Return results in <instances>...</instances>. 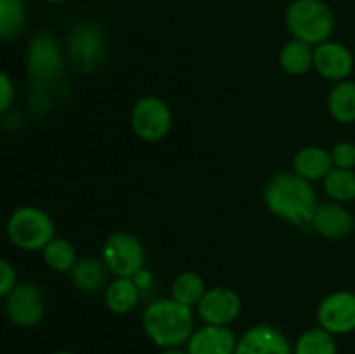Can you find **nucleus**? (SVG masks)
<instances>
[{
    "mask_svg": "<svg viewBox=\"0 0 355 354\" xmlns=\"http://www.w3.org/2000/svg\"><path fill=\"white\" fill-rule=\"evenodd\" d=\"M311 224L322 238L343 239L352 235L355 221L349 208L343 207L338 201H328V203L318 205Z\"/></svg>",
    "mask_w": 355,
    "mask_h": 354,
    "instance_id": "4468645a",
    "label": "nucleus"
},
{
    "mask_svg": "<svg viewBox=\"0 0 355 354\" xmlns=\"http://www.w3.org/2000/svg\"><path fill=\"white\" fill-rule=\"evenodd\" d=\"M68 58L73 68L83 75H92L106 61V40L94 23H78L68 38Z\"/></svg>",
    "mask_w": 355,
    "mask_h": 354,
    "instance_id": "423d86ee",
    "label": "nucleus"
},
{
    "mask_svg": "<svg viewBox=\"0 0 355 354\" xmlns=\"http://www.w3.org/2000/svg\"><path fill=\"white\" fill-rule=\"evenodd\" d=\"M333 169L335 165H333L331 153L319 146H305L293 158V172L307 179L309 183L324 179Z\"/></svg>",
    "mask_w": 355,
    "mask_h": 354,
    "instance_id": "f3484780",
    "label": "nucleus"
},
{
    "mask_svg": "<svg viewBox=\"0 0 355 354\" xmlns=\"http://www.w3.org/2000/svg\"><path fill=\"white\" fill-rule=\"evenodd\" d=\"M45 2H49V3H61V2H66V0H45Z\"/></svg>",
    "mask_w": 355,
    "mask_h": 354,
    "instance_id": "7c9ffc66",
    "label": "nucleus"
},
{
    "mask_svg": "<svg viewBox=\"0 0 355 354\" xmlns=\"http://www.w3.org/2000/svg\"><path fill=\"white\" fill-rule=\"evenodd\" d=\"M288 31L297 40L319 45L335 30V14L324 0H295L284 14Z\"/></svg>",
    "mask_w": 355,
    "mask_h": 354,
    "instance_id": "7ed1b4c3",
    "label": "nucleus"
},
{
    "mask_svg": "<svg viewBox=\"0 0 355 354\" xmlns=\"http://www.w3.org/2000/svg\"><path fill=\"white\" fill-rule=\"evenodd\" d=\"M103 260L116 278H134L144 269L146 250L141 239L130 233L116 231L104 242Z\"/></svg>",
    "mask_w": 355,
    "mask_h": 354,
    "instance_id": "0eeeda50",
    "label": "nucleus"
},
{
    "mask_svg": "<svg viewBox=\"0 0 355 354\" xmlns=\"http://www.w3.org/2000/svg\"><path fill=\"white\" fill-rule=\"evenodd\" d=\"M196 307L198 314L207 325L229 326L241 312V298L231 288L214 287L205 292Z\"/></svg>",
    "mask_w": 355,
    "mask_h": 354,
    "instance_id": "9b49d317",
    "label": "nucleus"
},
{
    "mask_svg": "<svg viewBox=\"0 0 355 354\" xmlns=\"http://www.w3.org/2000/svg\"><path fill=\"white\" fill-rule=\"evenodd\" d=\"M324 191L333 201L347 203L355 200V172L345 169H333L324 177Z\"/></svg>",
    "mask_w": 355,
    "mask_h": 354,
    "instance_id": "393cba45",
    "label": "nucleus"
},
{
    "mask_svg": "<svg viewBox=\"0 0 355 354\" xmlns=\"http://www.w3.org/2000/svg\"><path fill=\"white\" fill-rule=\"evenodd\" d=\"M328 110L331 117L340 124L355 121V82L342 80L336 82L328 96Z\"/></svg>",
    "mask_w": 355,
    "mask_h": 354,
    "instance_id": "6ab92c4d",
    "label": "nucleus"
},
{
    "mask_svg": "<svg viewBox=\"0 0 355 354\" xmlns=\"http://www.w3.org/2000/svg\"><path fill=\"white\" fill-rule=\"evenodd\" d=\"M279 65L290 75H304L314 68V49L312 45L293 38L281 49Z\"/></svg>",
    "mask_w": 355,
    "mask_h": 354,
    "instance_id": "aec40b11",
    "label": "nucleus"
},
{
    "mask_svg": "<svg viewBox=\"0 0 355 354\" xmlns=\"http://www.w3.org/2000/svg\"><path fill=\"white\" fill-rule=\"evenodd\" d=\"M293 354H338L335 335L321 326L309 328L298 337Z\"/></svg>",
    "mask_w": 355,
    "mask_h": 354,
    "instance_id": "4be33fe9",
    "label": "nucleus"
},
{
    "mask_svg": "<svg viewBox=\"0 0 355 354\" xmlns=\"http://www.w3.org/2000/svg\"><path fill=\"white\" fill-rule=\"evenodd\" d=\"M54 354H75V353H71V351H58V353Z\"/></svg>",
    "mask_w": 355,
    "mask_h": 354,
    "instance_id": "2f4dec72",
    "label": "nucleus"
},
{
    "mask_svg": "<svg viewBox=\"0 0 355 354\" xmlns=\"http://www.w3.org/2000/svg\"><path fill=\"white\" fill-rule=\"evenodd\" d=\"M159 354H187V351L180 349V347H170V349H163Z\"/></svg>",
    "mask_w": 355,
    "mask_h": 354,
    "instance_id": "c756f323",
    "label": "nucleus"
},
{
    "mask_svg": "<svg viewBox=\"0 0 355 354\" xmlns=\"http://www.w3.org/2000/svg\"><path fill=\"white\" fill-rule=\"evenodd\" d=\"M146 335L162 349L180 347L194 333L193 307L170 298H158L146 307L142 314Z\"/></svg>",
    "mask_w": 355,
    "mask_h": 354,
    "instance_id": "f03ea898",
    "label": "nucleus"
},
{
    "mask_svg": "<svg viewBox=\"0 0 355 354\" xmlns=\"http://www.w3.org/2000/svg\"><path fill=\"white\" fill-rule=\"evenodd\" d=\"M7 235L17 248L37 252L54 238V222L37 207H21L7 222Z\"/></svg>",
    "mask_w": 355,
    "mask_h": 354,
    "instance_id": "39448f33",
    "label": "nucleus"
},
{
    "mask_svg": "<svg viewBox=\"0 0 355 354\" xmlns=\"http://www.w3.org/2000/svg\"><path fill=\"white\" fill-rule=\"evenodd\" d=\"M14 101V85L12 80L0 71V113L7 111Z\"/></svg>",
    "mask_w": 355,
    "mask_h": 354,
    "instance_id": "cd10ccee",
    "label": "nucleus"
},
{
    "mask_svg": "<svg viewBox=\"0 0 355 354\" xmlns=\"http://www.w3.org/2000/svg\"><path fill=\"white\" fill-rule=\"evenodd\" d=\"M205 292H207V287H205L203 278L193 271L179 274L172 283V298L187 307H194L200 304Z\"/></svg>",
    "mask_w": 355,
    "mask_h": 354,
    "instance_id": "5701e85b",
    "label": "nucleus"
},
{
    "mask_svg": "<svg viewBox=\"0 0 355 354\" xmlns=\"http://www.w3.org/2000/svg\"><path fill=\"white\" fill-rule=\"evenodd\" d=\"M134 280H135V283L139 285V288H146L149 283H151V274L146 273V271L142 269V271H139L137 274H135Z\"/></svg>",
    "mask_w": 355,
    "mask_h": 354,
    "instance_id": "c85d7f7f",
    "label": "nucleus"
},
{
    "mask_svg": "<svg viewBox=\"0 0 355 354\" xmlns=\"http://www.w3.org/2000/svg\"><path fill=\"white\" fill-rule=\"evenodd\" d=\"M321 328L333 335H345L355 330V294L338 290L326 295L318 307Z\"/></svg>",
    "mask_w": 355,
    "mask_h": 354,
    "instance_id": "9d476101",
    "label": "nucleus"
},
{
    "mask_svg": "<svg viewBox=\"0 0 355 354\" xmlns=\"http://www.w3.org/2000/svg\"><path fill=\"white\" fill-rule=\"evenodd\" d=\"M42 253H44L45 264L58 273H69L78 260L73 243L64 238H52L42 250Z\"/></svg>",
    "mask_w": 355,
    "mask_h": 354,
    "instance_id": "b1692460",
    "label": "nucleus"
},
{
    "mask_svg": "<svg viewBox=\"0 0 355 354\" xmlns=\"http://www.w3.org/2000/svg\"><path fill=\"white\" fill-rule=\"evenodd\" d=\"M26 71L35 90L47 94L64 75V58L58 40L49 33H37L28 44Z\"/></svg>",
    "mask_w": 355,
    "mask_h": 354,
    "instance_id": "20e7f679",
    "label": "nucleus"
},
{
    "mask_svg": "<svg viewBox=\"0 0 355 354\" xmlns=\"http://www.w3.org/2000/svg\"><path fill=\"white\" fill-rule=\"evenodd\" d=\"M26 24L24 0H0V42L16 38Z\"/></svg>",
    "mask_w": 355,
    "mask_h": 354,
    "instance_id": "412c9836",
    "label": "nucleus"
},
{
    "mask_svg": "<svg viewBox=\"0 0 355 354\" xmlns=\"http://www.w3.org/2000/svg\"><path fill=\"white\" fill-rule=\"evenodd\" d=\"M333 165L336 169L352 170L355 167V144L349 141H342L333 146L331 149Z\"/></svg>",
    "mask_w": 355,
    "mask_h": 354,
    "instance_id": "a878e982",
    "label": "nucleus"
},
{
    "mask_svg": "<svg viewBox=\"0 0 355 354\" xmlns=\"http://www.w3.org/2000/svg\"><path fill=\"white\" fill-rule=\"evenodd\" d=\"M130 124L135 135L142 141H162L172 128V111L168 104L159 97L146 96L135 103L130 115Z\"/></svg>",
    "mask_w": 355,
    "mask_h": 354,
    "instance_id": "6e6552de",
    "label": "nucleus"
},
{
    "mask_svg": "<svg viewBox=\"0 0 355 354\" xmlns=\"http://www.w3.org/2000/svg\"><path fill=\"white\" fill-rule=\"evenodd\" d=\"M314 68L326 80L342 82L349 78L354 69V56L349 47L340 42L326 40L315 45Z\"/></svg>",
    "mask_w": 355,
    "mask_h": 354,
    "instance_id": "ddd939ff",
    "label": "nucleus"
},
{
    "mask_svg": "<svg viewBox=\"0 0 355 354\" xmlns=\"http://www.w3.org/2000/svg\"><path fill=\"white\" fill-rule=\"evenodd\" d=\"M263 201L274 215L295 226L311 224L318 210V198L312 184L290 170L274 174L267 180Z\"/></svg>",
    "mask_w": 355,
    "mask_h": 354,
    "instance_id": "f257e3e1",
    "label": "nucleus"
},
{
    "mask_svg": "<svg viewBox=\"0 0 355 354\" xmlns=\"http://www.w3.org/2000/svg\"><path fill=\"white\" fill-rule=\"evenodd\" d=\"M107 266L97 257H82L69 271L73 285L83 294H99L107 287Z\"/></svg>",
    "mask_w": 355,
    "mask_h": 354,
    "instance_id": "dca6fc26",
    "label": "nucleus"
},
{
    "mask_svg": "<svg viewBox=\"0 0 355 354\" xmlns=\"http://www.w3.org/2000/svg\"><path fill=\"white\" fill-rule=\"evenodd\" d=\"M234 332L229 326L205 325L194 330L187 340V354H234L236 353Z\"/></svg>",
    "mask_w": 355,
    "mask_h": 354,
    "instance_id": "2eb2a0df",
    "label": "nucleus"
},
{
    "mask_svg": "<svg viewBox=\"0 0 355 354\" xmlns=\"http://www.w3.org/2000/svg\"><path fill=\"white\" fill-rule=\"evenodd\" d=\"M45 309L47 304H45L44 292L31 281L17 283L6 297L7 318L21 328L37 326L44 319Z\"/></svg>",
    "mask_w": 355,
    "mask_h": 354,
    "instance_id": "1a4fd4ad",
    "label": "nucleus"
},
{
    "mask_svg": "<svg viewBox=\"0 0 355 354\" xmlns=\"http://www.w3.org/2000/svg\"><path fill=\"white\" fill-rule=\"evenodd\" d=\"M141 288L134 278H114L104 290V298L114 314H127L137 305Z\"/></svg>",
    "mask_w": 355,
    "mask_h": 354,
    "instance_id": "a211bd4d",
    "label": "nucleus"
},
{
    "mask_svg": "<svg viewBox=\"0 0 355 354\" xmlns=\"http://www.w3.org/2000/svg\"><path fill=\"white\" fill-rule=\"evenodd\" d=\"M16 271L7 260L0 259V298L7 297L16 287Z\"/></svg>",
    "mask_w": 355,
    "mask_h": 354,
    "instance_id": "bb28decb",
    "label": "nucleus"
},
{
    "mask_svg": "<svg viewBox=\"0 0 355 354\" xmlns=\"http://www.w3.org/2000/svg\"><path fill=\"white\" fill-rule=\"evenodd\" d=\"M234 354H293V347L281 330L262 323L239 337Z\"/></svg>",
    "mask_w": 355,
    "mask_h": 354,
    "instance_id": "f8f14e48",
    "label": "nucleus"
}]
</instances>
